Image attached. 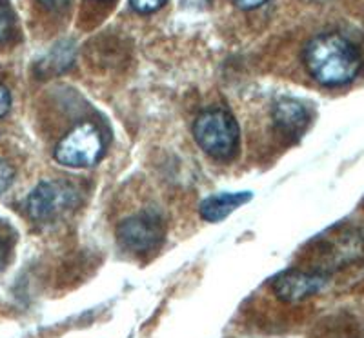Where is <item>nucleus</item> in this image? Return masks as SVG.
Instances as JSON below:
<instances>
[{
  "label": "nucleus",
  "mask_w": 364,
  "mask_h": 338,
  "mask_svg": "<svg viewBox=\"0 0 364 338\" xmlns=\"http://www.w3.org/2000/svg\"><path fill=\"white\" fill-rule=\"evenodd\" d=\"M6 262H8V246L2 239H0V271L4 269Z\"/></svg>",
  "instance_id": "14"
},
{
  "label": "nucleus",
  "mask_w": 364,
  "mask_h": 338,
  "mask_svg": "<svg viewBox=\"0 0 364 338\" xmlns=\"http://www.w3.org/2000/svg\"><path fill=\"white\" fill-rule=\"evenodd\" d=\"M328 278L318 273H306L299 269L284 271L273 280V293L282 302H301L317 295L326 285Z\"/></svg>",
  "instance_id": "6"
},
{
  "label": "nucleus",
  "mask_w": 364,
  "mask_h": 338,
  "mask_svg": "<svg viewBox=\"0 0 364 338\" xmlns=\"http://www.w3.org/2000/svg\"><path fill=\"white\" fill-rule=\"evenodd\" d=\"M79 193L68 182H41L28 197L26 209L35 222H51L73 209Z\"/></svg>",
  "instance_id": "4"
},
{
  "label": "nucleus",
  "mask_w": 364,
  "mask_h": 338,
  "mask_svg": "<svg viewBox=\"0 0 364 338\" xmlns=\"http://www.w3.org/2000/svg\"><path fill=\"white\" fill-rule=\"evenodd\" d=\"M195 141L208 155L226 158L233 155L239 142V126L224 109H208L200 113L193 126Z\"/></svg>",
  "instance_id": "2"
},
{
  "label": "nucleus",
  "mask_w": 364,
  "mask_h": 338,
  "mask_svg": "<svg viewBox=\"0 0 364 338\" xmlns=\"http://www.w3.org/2000/svg\"><path fill=\"white\" fill-rule=\"evenodd\" d=\"M13 178H15V169H13V165L6 160H0V195L11 186Z\"/></svg>",
  "instance_id": "11"
},
{
  "label": "nucleus",
  "mask_w": 364,
  "mask_h": 338,
  "mask_svg": "<svg viewBox=\"0 0 364 338\" xmlns=\"http://www.w3.org/2000/svg\"><path fill=\"white\" fill-rule=\"evenodd\" d=\"M195 2H199V6H200V0H195ZM204 2H208V0H204Z\"/></svg>",
  "instance_id": "16"
},
{
  "label": "nucleus",
  "mask_w": 364,
  "mask_h": 338,
  "mask_svg": "<svg viewBox=\"0 0 364 338\" xmlns=\"http://www.w3.org/2000/svg\"><path fill=\"white\" fill-rule=\"evenodd\" d=\"M42 4L48 6V8H60V6L68 4L70 0H41Z\"/></svg>",
  "instance_id": "15"
},
{
  "label": "nucleus",
  "mask_w": 364,
  "mask_h": 338,
  "mask_svg": "<svg viewBox=\"0 0 364 338\" xmlns=\"http://www.w3.org/2000/svg\"><path fill=\"white\" fill-rule=\"evenodd\" d=\"M104 141L99 129L90 122L75 126L55 148V160L68 168H90L100 160Z\"/></svg>",
  "instance_id": "3"
},
{
  "label": "nucleus",
  "mask_w": 364,
  "mask_h": 338,
  "mask_svg": "<svg viewBox=\"0 0 364 338\" xmlns=\"http://www.w3.org/2000/svg\"><path fill=\"white\" fill-rule=\"evenodd\" d=\"M164 236V224L154 213H141L128 217L119 224L117 239L129 253L144 255L154 251Z\"/></svg>",
  "instance_id": "5"
},
{
  "label": "nucleus",
  "mask_w": 364,
  "mask_h": 338,
  "mask_svg": "<svg viewBox=\"0 0 364 338\" xmlns=\"http://www.w3.org/2000/svg\"><path fill=\"white\" fill-rule=\"evenodd\" d=\"M252 193H220L213 195V197L204 198L200 202V217L208 222H220L232 214L237 207H240L242 204L250 202Z\"/></svg>",
  "instance_id": "8"
},
{
  "label": "nucleus",
  "mask_w": 364,
  "mask_h": 338,
  "mask_svg": "<svg viewBox=\"0 0 364 338\" xmlns=\"http://www.w3.org/2000/svg\"><path fill=\"white\" fill-rule=\"evenodd\" d=\"M129 4L139 13H154L166 4V0H129Z\"/></svg>",
  "instance_id": "10"
},
{
  "label": "nucleus",
  "mask_w": 364,
  "mask_h": 338,
  "mask_svg": "<svg viewBox=\"0 0 364 338\" xmlns=\"http://www.w3.org/2000/svg\"><path fill=\"white\" fill-rule=\"evenodd\" d=\"M304 66L323 86H344L360 70V58L353 44L336 33L317 35L304 48Z\"/></svg>",
  "instance_id": "1"
},
{
  "label": "nucleus",
  "mask_w": 364,
  "mask_h": 338,
  "mask_svg": "<svg viewBox=\"0 0 364 338\" xmlns=\"http://www.w3.org/2000/svg\"><path fill=\"white\" fill-rule=\"evenodd\" d=\"M13 35V15L11 8L6 0H0V44L9 40Z\"/></svg>",
  "instance_id": "9"
},
{
  "label": "nucleus",
  "mask_w": 364,
  "mask_h": 338,
  "mask_svg": "<svg viewBox=\"0 0 364 338\" xmlns=\"http://www.w3.org/2000/svg\"><path fill=\"white\" fill-rule=\"evenodd\" d=\"M9 106H11V97H9L8 87L0 84V116H4L9 111Z\"/></svg>",
  "instance_id": "12"
},
{
  "label": "nucleus",
  "mask_w": 364,
  "mask_h": 338,
  "mask_svg": "<svg viewBox=\"0 0 364 338\" xmlns=\"http://www.w3.org/2000/svg\"><path fill=\"white\" fill-rule=\"evenodd\" d=\"M273 120L284 136H299L308 126V113L302 104L291 99L277 100L273 107Z\"/></svg>",
  "instance_id": "7"
},
{
  "label": "nucleus",
  "mask_w": 364,
  "mask_h": 338,
  "mask_svg": "<svg viewBox=\"0 0 364 338\" xmlns=\"http://www.w3.org/2000/svg\"><path fill=\"white\" fill-rule=\"evenodd\" d=\"M268 0H233V4L239 6L240 9H253L259 8V6L266 4Z\"/></svg>",
  "instance_id": "13"
}]
</instances>
